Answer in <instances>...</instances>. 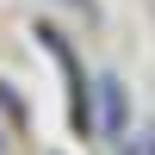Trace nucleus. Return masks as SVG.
<instances>
[{
  "label": "nucleus",
  "instance_id": "20e7f679",
  "mask_svg": "<svg viewBox=\"0 0 155 155\" xmlns=\"http://www.w3.org/2000/svg\"><path fill=\"white\" fill-rule=\"evenodd\" d=\"M0 155H6V130H0Z\"/></svg>",
  "mask_w": 155,
  "mask_h": 155
},
{
  "label": "nucleus",
  "instance_id": "f03ea898",
  "mask_svg": "<svg viewBox=\"0 0 155 155\" xmlns=\"http://www.w3.org/2000/svg\"><path fill=\"white\" fill-rule=\"evenodd\" d=\"M137 155H155V124H149V137H143V143H137Z\"/></svg>",
  "mask_w": 155,
  "mask_h": 155
},
{
  "label": "nucleus",
  "instance_id": "f257e3e1",
  "mask_svg": "<svg viewBox=\"0 0 155 155\" xmlns=\"http://www.w3.org/2000/svg\"><path fill=\"white\" fill-rule=\"evenodd\" d=\"M130 130V87H124V74H99V118H93V137H106V143H118V137Z\"/></svg>",
  "mask_w": 155,
  "mask_h": 155
},
{
  "label": "nucleus",
  "instance_id": "7ed1b4c3",
  "mask_svg": "<svg viewBox=\"0 0 155 155\" xmlns=\"http://www.w3.org/2000/svg\"><path fill=\"white\" fill-rule=\"evenodd\" d=\"M68 6H81V12H87V19H93V12H99V6H93V0H68Z\"/></svg>",
  "mask_w": 155,
  "mask_h": 155
}]
</instances>
